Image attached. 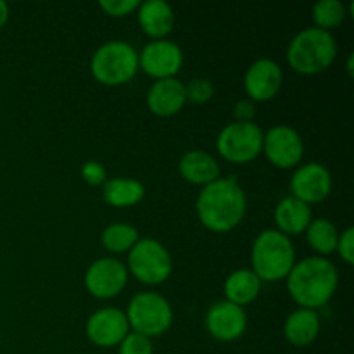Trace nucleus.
Instances as JSON below:
<instances>
[{"instance_id":"1","label":"nucleus","mask_w":354,"mask_h":354,"mask_svg":"<svg viewBox=\"0 0 354 354\" xmlns=\"http://www.w3.org/2000/svg\"><path fill=\"white\" fill-rule=\"evenodd\" d=\"M197 216L213 232H230L244 220L248 199L234 178H218L201 190L197 197Z\"/></svg>"},{"instance_id":"2","label":"nucleus","mask_w":354,"mask_h":354,"mask_svg":"<svg viewBox=\"0 0 354 354\" xmlns=\"http://www.w3.org/2000/svg\"><path fill=\"white\" fill-rule=\"evenodd\" d=\"M337 283V268L325 258L303 259L287 275V289L292 299L301 308L313 311L330 301Z\"/></svg>"},{"instance_id":"3","label":"nucleus","mask_w":354,"mask_h":354,"mask_svg":"<svg viewBox=\"0 0 354 354\" xmlns=\"http://www.w3.org/2000/svg\"><path fill=\"white\" fill-rule=\"evenodd\" d=\"M251 259L252 272L259 280L279 282L286 279L296 265V252L290 239L282 232L265 230L254 241Z\"/></svg>"},{"instance_id":"4","label":"nucleus","mask_w":354,"mask_h":354,"mask_svg":"<svg viewBox=\"0 0 354 354\" xmlns=\"http://www.w3.org/2000/svg\"><path fill=\"white\" fill-rule=\"evenodd\" d=\"M337 55L335 38L322 28H306L292 38L287 59L292 69L303 75H318L334 62Z\"/></svg>"},{"instance_id":"5","label":"nucleus","mask_w":354,"mask_h":354,"mask_svg":"<svg viewBox=\"0 0 354 354\" xmlns=\"http://www.w3.org/2000/svg\"><path fill=\"white\" fill-rule=\"evenodd\" d=\"M138 68V54L127 41H107L93 54L90 69L97 82L116 86L130 82Z\"/></svg>"},{"instance_id":"6","label":"nucleus","mask_w":354,"mask_h":354,"mask_svg":"<svg viewBox=\"0 0 354 354\" xmlns=\"http://www.w3.org/2000/svg\"><path fill=\"white\" fill-rule=\"evenodd\" d=\"M128 325L144 337L161 335L171 327L173 310L168 301L156 292H142L131 299L127 313Z\"/></svg>"},{"instance_id":"7","label":"nucleus","mask_w":354,"mask_h":354,"mask_svg":"<svg viewBox=\"0 0 354 354\" xmlns=\"http://www.w3.org/2000/svg\"><path fill=\"white\" fill-rule=\"evenodd\" d=\"M128 266L137 280L147 286H158L171 275V256L161 242L142 239L130 249Z\"/></svg>"},{"instance_id":"8","label":"nucleus","mask_w":354,"mask_h":354,"mask_svg":"<svg viewBox=\"0 0 354 354\" xmlns=\"http://www.w3.org/2000/svg\"><path fill=\"white\" fill-rule=\"evenodd\" d=\"M216 147L221 158L235 165H244L258 158L263 151V131L252 121H235L220 131Z\"/></svg>"},{"instance_id":"9","label":"nucleus","mask_w":354,"mask_h":354,"mask_svg":"<svg viewBox=\"0 0 354 354\" xmlns=\"http://www.w3.org/2000/svg\"><path fill=\"white\" fill-rule=\"evenodd\" d=\"M263 151L272 165L279 168H292L303 158V138L294 128L280 124L263 135Z\"/></svg>"},{"instance_id":"10","label":"nucleus","mask_w":354,"mask_h":354,"mask_svg":"<svg viewBox=\"0 0 354 354\" xmlns=\"http://www.w3.org/2000/svg\"><path fill=\"white\" fill-rule=\"evenodd\" d=\"M128 273L123 263L113 258H102L92 263L85 275V286L92 296L99 299H109L118 296L127 286Z\"/></svg>"},{"instance_id":"11","label":"nucleus","mask_w":354,"mask_h":354,"mask_svg":"<svg viewBox=\"0 0 354 354\" xmlns=\"http://www.w3.org/2000/svg\"><path fill=\"white\" fill-rule=\"evenodd\" d=\"M183 62L182 48L169 40H154L147 44L138 55V64L147 75L158 80L173 78Z\"/></svg>"},{"instance_id":"12","label":"nucleus","mask_w":354,"mask_h":354,"mask_svg":"<svg viewBox=\"0 0 354 354\" xmlns=\"http://www.w3.org/2000/svg\"><path fill=\"white\" fill-rule=\"evenodd\" d=\"M127 315L116 308H104L95 311L86 322V337L100 348L118 346L130 334Z\"/></svg>"},{"instance_id":"13","label":"nucleus","mask_w":354,"mask_h":354,"mask_svg":"<svg viewBox=\"0 0 354 354\" xmlns=\"http://www.w3.org/2000/svg\"><path fill=\"white\" fill-rule=\"evenodd\" d=\"M206 327L214 339L230 342L244 334L248 327V317L244 308L230 301H220L207 310Z\"/></svg>"},{"instance_id":"14","label":"nucleus","mask_w":354,"mask_h":354,"mask_svg":"<svg viewBox=\"0 0 354 354\" xmlns=\"http://www.w3.org/2000/svg\"><path fill=\"white\" fill-rule=\"evenodd\" d=\"M332 176L325 166L318 162L304 165L294 173L290 180V190H292L296 199L303 203H320L330 194Z\"/></svg>"},{"instance_id":"15","label":"nucleus","mask_w":354,"mask_h":354,"mask_svg":"<svg viewBox=\"0 0 354 354\" xmlns=\"http://www.w3.org/2000/svg\"><path fill=\"white\" fill-rule=\"evenodd\" d=\"M282 68L272 59H258L244 76V88L252 100L273 99L282 86Z\"/></svg>"},{"instance_id":"16","label":"nucleus","mask_w":354,"mask_h":354,"mask_svg":"<svg viewBox=\"0 0 354 354\" xmlns=\"http://www.w3.org/2000/svg\"><path fill=\"white\" fill-rule=\"evenodd\" d=\"M185 85L176 78L158 80L147 93V106L156 116L168 118L178 113L185 104Z\"/></svg>"},{"instance_id":"17","label":"nucleus","mask_w":354,"mask_h":354,"mask_svg":"<svg viewBox=\"0 0 354 354\" xmlns=\"http://www.w3.org/2000/svg\"><path fill=\"white\" fill-rule=\"evenodd\" d=\"M138 23L152 38H162L175 24V12L165 0H147L138 6Z\"/></svg>"},{"instance_id":"18","label":"nucleus","mask_w":354,"mask_h":354,"mask_svg":"<svg viewBox=\"0 0 354 354\" xmlns=\"http://www.w3.org/2000/svg\"><path fill=\"white\" fill-rule=\"evenodd\" d=\"M318 334H320V318L317 311L306 310V308L294 311L287 318L286 327H283L286 339L297 348L310 346L318 337Z\"/></svg>"},{"instance_id":"19","label":"nucleus","mask_w":354,"mask_h":354,"mask_svg":"<svg viewBox=\"0 0 354 354\" xmlns=\"http://www.w3.org/2000/svg\"><path fill=\"white\" fill-rule=\"evenodd\" d=\"M180 173L183 178L196 185H209L211 182L218 180L220 168L216 159L204 151H190L180 159Z\"/></svg>"},{"instance_id":"20","label":"nucleus","mask_w":354,"mask_h":354,"mask_svg":"<svg viewBox=\"0 0 354 354\" xmlns=\"http://www.w3.org/2000/svg\"><path fill=\"white\" fill-rule=\"evenodd\" d=\"M275 221L283 235H297L311 223V209L306 203L296 197H286L275 209Z\"/></svg>"},{"instance_id":"21","label":"nucleus","mask_w":354,"mask_h":354,"mask_svg":"<svg viewBox=\"0 0 354 354\" xmlns=\"http://www.w3.org/2000/svg\"><path fill=\"white\" fill-rule=\"evenodd\" d=\"M259 290H261V280L252 270H237L225 280L227 301L241 308L244 304L252 303L258 297Z\"/></svg>"},{"instance_id":"22","label":"nucleus","mask_w":354,"mask_h":354,"mask_svg":"<svg viewBox=\"0 0 354 354\" xmlns=\"http://www.w3.org/2000/svg\"><path fill=\"white\" fill-rule=\"evenodd\" d=\"M145 187L133 178H113L104 185V199L114 207H128L140 203Z\"/></svg>"},{"instance_id":"23","label":"nucleus","mask_w":354,"mask_h":354,"mask_svg":"<svg viewBox=\"0 0 354 354\" xmlns=\"http://www.w3.org/2000/svg\"><path fill=\"white\" fill-rule=\"evenodd\" d=\"M306 237L311 248L320 254H332L337 249L339 232L332 221L318 218L311 220V223L306 228Z\"/></svg>"},{"instance_id":"24","label":"nucleus","mask_w":354,"mask_h":354,"mask_svg":"<svg viewBox=\"0 0 354 354\" xmlns=\"http://www.w3.org/2000/svg\"><path fill=\"white\" fill-rule=\"evenodd\" d=\"M138 242L137 228L127 223H113L102 232V244L111 252L130 251Z\"/></svg>"},{"instance_id":"25","label":"nucleus","mask_w":354,"mask_h":354,"mask_svg":"<svg viewBox=\"0 0 354 354\" xmlns=\"http://www.w3.org/2000/svg\"><path fill=\"white\" fill-rule=\"evenodd\" d=\"M346 6L341 0H320L313 7V19L317 23V28L327 30L335 28L344 21L346 17Z\"/></svg>"},{"instance_id":"26","label":"nucleus","mask_w":354,"mask_h":354,"mask_svg":"<svg viewBox=\"0 0 354 354\" xmlns=\"http://www.w3.org/2000/svg\"><path fill=\"white\" fill-rule=\"evenodd\" d=\"M213 92H214L213 83L206 78H194L190 80L189 85L185 86V97L196 104L207 102V100L213 97Z\"/></svg>"},{"instance_id":"27","label":"nucleus","mask_w":354,"mask_h":354,"mask_svg":"<svg viewBox=\"0 0 354 354\" xmlns=\"http://www.w3.org/2000/svg\"><path fill=\"white\" fill-rule=\"evenodd\" d=\"M120 354H154L151 339L131 332L120 342Z\"/></svg>"},{"instance_id":"28","label":"nucleus","mask_w":354,"mask_h":354,"mask_svg":"<svg viewBox=\"0 0 354 354\" xmlns=\"http://www.w3.org/2000/svg\"><path fill=\"white\" fill-rule=\"evenodd\" d=\"M99 6L106 14L118 17L130 14L140 6V2L138 0H100Z\"/></svg>"},{"instance_id":"29","label":"nucleus","mask_w":354,"mask_h":354,"mask_svg":"<svg viewBox=\"0 0 354 354\" xmlns=\"http://www.w3.org/2000/svg\"><path fill=\"white\" fill-rule=\"evenodd\" d=\"M337 251L341 254V258L344 259L348 265L354 263V228L349 227L342 232V235H339L337 242Z\"/></svg>"},{"instance_id":"30","label":"nucleus","mask_w":354,"mask_h":354,"mask_svg":"<svg viewBox=\"0 0 354 354\" xmlns=\"http://www.w3.org/2000/svg\"><path fill=\"white\" fill-rule=\"evenodd\" d=\"M83 178L86 180V183L90 185H100L106 180V169L102 168V165L97 161H88L83 165L82 168Z\"/></svg>"},{"instance_id":"31","label":"nucleus","mask_w":354,"mask_h":354,"mask_svg":"<svg viewBox=\"0 0 354 354\" xmlns=\"http://www.w3.org/2000/svg\"><path fill=\"white\" fill-rule=\"evenodd\" d=\"M235 118H237V121H244V123H249V121L252 120V116H254V106L251 104V100H239L237 106H235Z\"/></svg>"},{"instance_id":"32","label":"nucleus","mask_w":354,"mask_h":354,"mask_svg":"<svg viewBox=\"0 0 354 354\" xmlns=\"http://www.w3.org/2000/svg\"><path fill=\"white\" fill-rule=\"evenodd\" d=\"M9 19V6L3 0H0V28L7 23Z\"/></svg>"},{"instance_id":"33","label":"nucleus","mask_w":354,"mask_h":354,"mask_svg":"<svg viewBox=\"0 0 354 354\" xmlns=\"http://www.w3.org/2000/svg\"><path fill=\"white\" fill-rule=\"evenodd\" d=\"M348 73L353 76V54L349 55V61H348Z\"/></svg>"}]
</instances>
